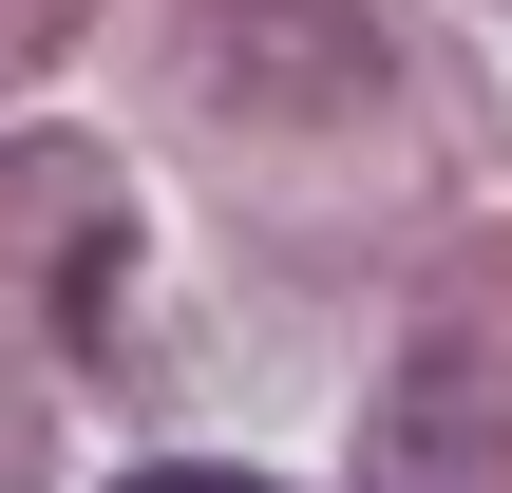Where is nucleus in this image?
Returning <instances> with one entry per match:
<instances>
[{
	"label": "nucleus",
	"mask_w": 512,
	"mask_h": 493,
	"mask_svg": "<svg viewBox=\"0 0 512 493\" xmlns=\"http://www.w3.org/2000/svg\"><path fill=\"white\" fill-rule=\"evenodd\" d=\"M361 493H512V361L418 342V361H399V399H380Z\"/></svg>",
	"instance_id": "nucleus-1"
},
{
	"label": "nucleus",
	"mask_w": 512,
	"mask_h": 493,
	"mask_svg": "<svg viewBox=\"0 0 512 493\" xmlns=\"http://www.w3.org/2000/svg\"><path fill=\"white\" fill-rule=\"evenodd\" d=\"M114 493H266V475H228V456H152V475H114Z\"/></svg>",
	"instance_id": "nucleus-2"
}]
</instances>
